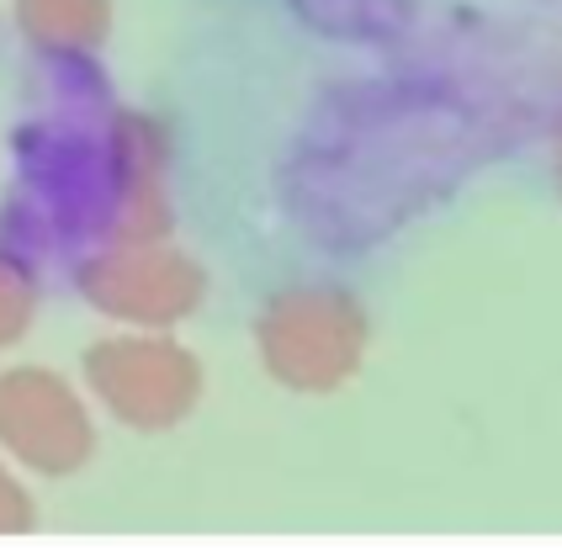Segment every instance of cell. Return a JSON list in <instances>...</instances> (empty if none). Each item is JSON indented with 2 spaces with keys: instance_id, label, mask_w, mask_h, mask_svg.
Wrapping results in <instances>:
<instances>
[{
  "instance_id": "cell-7",
  "label": "cell",
  "mask_w": 562,
  "mask_h": 551,
  "mask_svg": "<svg viewBox=\"0 0 562 551\" xmlns=\"http://www.w3.org/2000/svg\"><path fill=\"white\" fill-rule=\"evenodd\" d=\"M32 520H37V509H32L27 488L16 483V472L0 466V536H27Z\"/></svg>"
},
{
  "instance_id": "cell-1",
  "label": "cell",
  "mask_w": 562,
  "mask_h": 551,
  "mask_svg": "<svg viewBox=\"0 0 562 551\" xmlns=\"http://www.w3.org/2000/svg\"><path fill=\"white\" fill-rule=\"evenodd\" d=\"M86 382L112 419L133 429L181 425L202 398V367L187 345L159 329L95 339L86 350Z\"/></svg>"
},
{
  "instance_id": "cell-4",
  "label": "cell",
  "mask_w": 562,
  "mask_h": 551,
  "mask_svg": "<svg viewBox=\"0 0 562 551\" xmlns=\"http://www.w3.org/2000/svg\"><path fill=\"white\" fill-rule=\"evenodd\" d=\"M0 451L43 472L64 477L86 466L95 451V429L75 387L43 367H11L0 371Z\"/></svg>"
},
{
  "instance_id": "cell-5",
  "label": "cell",
  "mask_w": 562,
  "mask_h": 551,
  "mask_svg": "<svg viewBox=\"0 0 562 551\" xmlns=\"http://www.w3.org/2000/svg\"><path fill=\"white\" fill-rule=\"evenodd\" d=\"M16 27L43 54H91L106 43L112 0H16Z\"/></svg>"
},
{
  "instance_id": "cell-6",
  "label": "cell",
  "mask_w": 562,
  "mask_h": 551,
  "mask_svg": "<svg viewBox=\"0 0 562 551\" xmlns=\"http://www.w3.org/2000/svg\"><path fill=\"white\" fill-rule=\"evenodd\" d=\"M32 307H37L32 276L22 271L16 260H5V255H0V350H5V345H16V339L27 335Z\"/></svg>"
},
{
  "instance_id": "cell-2",
  "label": "cell",
  "mask_w": 562,
  "mask_h": 551,
  "mask_svg": "<svg viewBox=\"0 0 562 551\" xmlns=\"http://www.w3.org/2000/svg\"><path fill=\"white\" fill-rule=\"evenodd\" d=\"M260 361L297 393H329L361 361V307L329 286H292L260 313Z\"/></svg>"
},
{
  "instance_id": "cell-3",
  "label": "cell",
  "mask_w": 562,
  "mask_h": 551,
  "mask_svg": "<svg viewBox=\"0 0 562 551\" xmlns=\"http://www.w3.org/2000/svg\"><path fill=\"white\" fill-rule=\"evenodd\" d=\"M86 297L117 324L170 329L202 303V271L159 234H127L86 266Z\"/></svg>"
}]
</instances>
